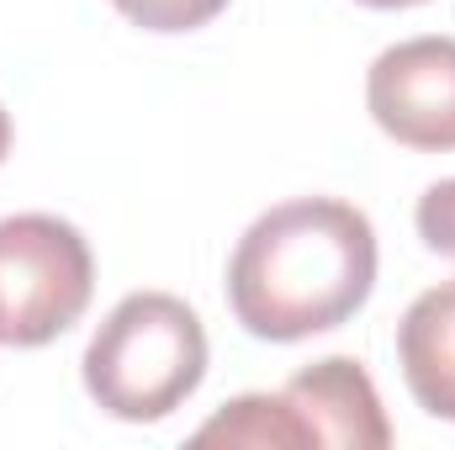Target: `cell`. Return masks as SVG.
I'll use <instances>...</instances> for the list:
<instances>
[{
  "label": "cell",
  "mask_w": 455,
  "mask_h": 450,
  "mask_svg": "<svg viewBox=\"0 0 455 450\" xmlns=\"http://www.w3.org/2000/svg\"><path fill=\"white\" fill-rule=\"evenodd\" d=\"M365 107L387 138L419 154L455 149V37H408L376 53Z\"/></svg>",
  "instance_id": "obj_4"
},
{
  "label": "cell",
  "mask_w": 455,
  "mask_h": 450,
  "mask_svg": "<svg viewBox=\"0 0 455 450\" xmlns=\"http://www.w3.org/2000/svg\"><path fill=\"white\" fill-rule=\"evenodd\" d=\"M281 398L307 424L313 446H344V450H387L392 446V424H387V408L376 398V382L349 355H329V360L297 371L281 387Z\"/></svg>",
  "instance_id": "obj_5"
},
{
  "label": "cell",
  "mask_w": 455,
  "mask_h": 450,
  "mask_svg": "<svg viewBox=\"0 0 455 450\" xmlns=\"http://www.w3.org/2000/svg\"><path fill=\"white\" fill-rule=\"evenodd\" d=\"M376 286V228L339 197H297L243 228L228 302L243 334L291 344L339 329Z\"/></svg>",
  "instance_id": "obj_1"
},
{
  "label": "cell",
  "mask_w": 455,
  "mask_h": 450,
  "mask_svg": "<svg viewBox=\"0 0 455 450\" xmlns=\"http://www.w3.org/2000/svg\"><path fill=\"white\" fill-rule=\"evenodd\" d=\"M5 149H11V117H5V107H0V159H5Z\"/></svg>",
  "instance_id": "obj_11"
},
{
  "label": "cell",
  "mask_w": 455,
  "mask_h": 450,
  "mask_svg": "<svg viewBox=\"0 0 455 450\" xmlns=\"http://www.w3.org/2000/svg\"><path fill=\"white\" fill-rule=\"evenodd\" d=\"M96 292V260L80 228L48 213L0 218V344H48Z\"/></svg>",
  "instance_id": "obj_3"
},
{
  "label": "cell",
  "mask_w": 455,
  "mask_h": 450,
  "mask_svg": "<svg viewBox=\"0 0 455 450\" xmlns=\"http://www.w3.org/2000/svg\"><path fill=\"white\" fill-rule=\"evenodd\" d=\"M196 446H249V450H302L313 446L307 424L291 414V403L275 392H243L228 408H218L202 430Z\"/></svg>",
  "instance_id": "obj_7"
},
{
  "label": "cell",
  "mask_w": 455,
  "mask_h": 450,
  "mask_svg": "<svg viewBox=\"0 0 455 450\" xmlns=\"http://www.w3.org/2000/svg\"><path fill=\"white\" fill-rule=\"evenodd\" d=\"M207 376V329L170 292L122 297L85 350V392L122 424L170 419Z\"/></svg>",
  "instance_id": "obj_2"
},
{
  "label": "cell",
  "mask_w": 455,
  "mask_h": 450,
  "mask_svg": "<svg viewBox=\"0 0 455 450\" xmlns=\"http://www.w3.org/2000/svg\"><path fill=\"white\" fill-rule=\"evenodd\" d=\"M360 5H376V11H403V5H424V0H360Z\"/></svg>",
  "instance_id": "obj_10"
},
{
  "label": "cell",
  "mask_w": 455,
  "mask_h": 450,
  "mask_svg": "<svg viewBox=\"0 0 455 450\" xmlns=\"http://www.w3.org/2000/svg\"><path fill=\"white\" fill-rule=\"evenodd\" d=\"M397 366L413 403L455 424V281L429 286L397 324Z\"/></svg>",
  "instance_id": "obj_6"
},
{
  "label": "cell",
  "mask_w": 455,
  "mask_h": 450,
  "mask_svg": "<svg viewBox=\"0 0 455 450\" xmlns=\"http://www.w3.org/2000/svg\"><path fill=\"white\" fill-rule=\"evenodd\" d=\"M419 238H424L435 254L455 260V175L451 181H435V186L419 197Z\"/></svg>",
  "instance_id": "obj_9"
},
{
  "label": "cell",
  "mask_w": 455,
  "mask_h": 450,
  "mask_svg": "<svg viewBox=\"0 0 455 450\" xmlns=\"http://www.w3.org/2000/svg\"><path fill=\"white\" fill-rule=\"evenodd\" d=\"M112 5L143 32H196L218 11H228V0H112Z\"/></svg>",
  "instance_id": "obj_8"
}]
</instances>
